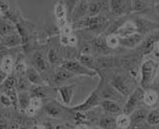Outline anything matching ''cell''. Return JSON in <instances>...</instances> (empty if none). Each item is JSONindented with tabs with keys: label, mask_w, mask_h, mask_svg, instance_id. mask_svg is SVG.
I'll use <instances>...</instances> for the list:
<instances>
[{
	"label": "cell",
	"mask_w": 159,
	"mask_h": 129,
	"mask_svg": "<svg viewBox=\"0 0 159 129\" xmlns=\"http://www.w3.org/2000/svg\"><path fill=\"white\" fill-rule=\"evenodd\" d=\"M146 122L151 126L159 125V108L154 109V110L149 112Z\"/></svg>",
	"instance_id": "cell-28"
},
{
	"label": "cell",
	"mask_w": 159,
	"mask_h": 129,
	"mask_svg": "<svg viewBox=\"0 0 159 129\" xmlns=\"http://www.w3.org/2000/svg\"></svg>",
	"instance_id": "cell-43"
},
{
	"label": "cell",
	"mask_w": 159,
	"mask_h": 129,
	"mask_svg": "<svg viewBox=\"0 0 159 129\" xmlns=\"http://www.w3.org/2000/svg\"><path fill=\"white\" fill-rule=\"evenodd\" d=\"M147 1H140V0H134L131 1V9L133 11H141L145 10L148 6Z\"/></svg>",
	"instance_id": "cell-32"
},
{
	"label": "cell",
	"mask_w": 159,
	"mask_h": 129,
	"mask_svg": "<svg viewBox=\"0 0 159 129\" xmlns=\"http://www.w3.org/2000/svg\"><path fill=\"white\" fill-rule=\"evenodd\" d=\"M76 90V85L71 84V85H62L57 87V91L59 93L60 97L62 98V103L65 105H70L71 102L73 95Z\"/></svg>",
	"instance_id": "cell-9"
},
{
	"label": "cell",
	"mask_w": 159,
	"mask_h": 129,
	"mask_svg": "<svg viewBox=\"0 0 159 129\" xmlns=\"http://www.w3.org/2000/svg\"><path fill=\"white\" fill-rule=\"evenodd\" d=\"M67 15H68V11L64 5V2H58L55 6V16L57 18V20H67Z\"/></svg>",
	"instance_id": "cell-24"
},
{
	"label": "cell",
	"mask_w": 159,
	"mask_h": 129,
	"mask_svg": "<svg viewBox=\"0 0 159 129\" xmlns=\"http://www.w3.org/2000/svg\"><path fill=\"white\" fill-rule=\"evenodd\" d=\"M98 127L102 129H115L117 127L116 118H113L112 115L103 116L98 120Z\"/></svg>",
	"instance_id": "cell-18"
},
{
	"label": "cell",
	"mask_w": 159,
	"mask_h": 129,
	"mask_svg": "<svg viewBox=\"0 0 159 129\" xmlns=\"http://www.w3.org/2000/svg\"><path fill=\"white\" fill-rule=\"evenodd\" d=\"M48 61L51 63H54V62L57 61V53L54 49H51L49 51V54H48Z\"/></svg>",
	"instance_id": "cell-37"
},
{
	"label": "cell",
	"mask_w": 159,
	"mask_h": 129,
	"mask_svg": "<svg viewBox=\"0 0 159 129\" xmlns=\"http://www.w3.org/2000/svg\"><path fill=\"white\" fill-rule=\"evenodd\" d=\"M92 45H93V50L98 54L107 55L110 53L111 50L107 44V38H105L104 36H98L95 38L92 42Z\"/></svg>",
	"instance_id": "cell-12"
},
{
	"label": "cell",
	"mask_w": 159,
	"mask_h": 129,
	"mask_svg": "<svg viewBox=\"0 0 159 129\" xmlns=\"http://www.w3.org/2000/svg\"><path fill=\"white\" fill-rule=\"evenodd\" d=\"M15 33H18V31H17L14 23L2 18L1 19V37L9 36Z\"/></svg>",
	"instance_id": "cell-15"
},
{
	"label": "cell",
	"mask_w": 159,
	"mask_h": 129,
	"mask_svg": "<svg viewBox=\"0 0 159 129\" xmlns=\"http://www.w3.org/2000/svg\"><path fill=\"white\" fill-rule=\"evenodd\" d=\"M105 1H92L89 2L88 5V11L87 15L88 17H97L98 15V13L104 9L105 7Z\"/></svg>",
	"instance_id": "cell-17"
},
{
	"label": "cell",
	"mask_w": 159,
	"mask_h": 129,
	"mask_svg": "<svg viewBox=\"0 0 159 129\" xmlns=\"http://www.w3.org/2000/svg\"><path fill=\"white\" fill-rule=\"evenodd\" d=\"M138 33V27L134 21L128 20L122 24L115 32V34L119 38H126V37L131 36Z\"/></svg>",
	"instance_id": "cell-7"
},
{
	"label": "cell",
	"mask_w": 159,
	"mask_h": 129,
	"mask_svg": "<svg viewBox=\"0 0 159 129\" xmlns=\"http://www.w3.org/2000/svg\"><path fill=\"white\" fill-rule=\"evenodd\" d=\"M44 110L51 117H57L59 114L61 113V107L59 105H57L56 104H47L44 106Z\"/></svg>",
	"instance_id": "cell-29"
},
{
	"label": "cell",
	"mask_w": 159,
	"mask_h": 129,
	"mask_svg": "<svg viewBox=\"0 0 159 129\" xmlns=\"http://www.w3.org/2000/svg\"><path fill=\"white\" fill-rule=\"evenodd\" d=\"M101 101H102V99L100 97V89L99 87H98L95 91H93V92L89 95V97L85 99V101L84 103L74 105L70 109H71L72 111L77 112V113H85L89 110L99 105Z\"/></svg>",
	"instance_id": "cell-4"
},
{
	"label": "cell",
	"mask_w": 159,
	"mask_h": 129,
	"mask_svg": "<svg viewBox=\"0 0 159 129\" xmlns=\"http://www.w3.org/2000/svg\"><path fill=\"white\" fill-rule=\"evenodd\" d=\"M110 84L123 97H129L135 90L130 78L124 75H115L110 81Z\"/></svg>",
	"instance_id": "cell-2"
},
{
	"label": "cell",
	"mask_w": 159,
	"mask_h": 129,
	"mask_svg": "<svg viewBox=\"0 0 159 129\" xmlns=\"http://www.w3.org/2000/svg\"><path fill=\"white\" fill-rule=\"evenodd\" d=\"M110 8L112 12L116 15H122L127 13L131 9V2L130 1H123V0H112L109 2Z\"/></svg>",
	"instance_id": "cell-8"
},
{
	"label": "cell",
	"mask_w": 159,
	"mask_h": 129,
	"mask_svg": "<svg viewBox=\"0 0 159 129\" xmlns=\"http://www.w3.org/2000/svg\"><path fill=\"white\" fill-rule=\"evenodd\" d=\"M99 106L103 109L104 112L113 115V114L123 113V108L120 106V105L112 100H102Z\"/></svg>",
	"instance_id": "cell-11"
},
{
	"label": "cell",
	"mask_w": 159,
	"mask_h": 129,
	"mask_svg": "<svg viewBox=\"0 0 159 129\" xmlns=\"http://www.w3.org/2000/svg\"><path fill=\"white\" fill-rule=\"evenodd\" d=\"M76 129H89L87 125L85 124H78Z\"/></svg>",
	"instance_id": "cell-39"
},
{
	"label": "cell",
	"mask_w": 159,
	"mask_h": 129,
	"mask_svg": "<svg viewBox=\"0 0 159 129\" xmlns=\"http://www.w3.org/2000/svg\"><path fill=\"white\" fill-rule=\"evenodd\" d=\"M0 99H1V104H2L3 105L6 106V107H9L11 105H12V102H11V98H9V96L6 95L5 93H2V94H1Z\"/></svg>",
	"instance_id": "cell-36"
},
{
	"label": "cell",
	"mask_w": 159,
	"mask_h": 129,
	"mask_svg": "<svg viewBox=\"0 0 159 129\" xmlns=\"http://www.w3.org/2000/svg\"><path fill=\"white\" fill-rule=\"evenodd\" d=\"M74 76H75L74 74H72L70 71H68L66 69L60 67V69H58L55 73L54 78H53V81H54V83H60L63 82V81H66L68 79L73 78Z\"/></svg>",
	"instance_id": "cell-20"
},
{
	"label": "cell",
	"mask_w": 159,
	"mask_h": 129,
	"mask_svg": "<svg viewBox=\"0 0 159 129\" xmlns=\"http://www.w3.org/2000/svg\"><path fill=\"white\" fill-rule=\"evenodd\" d=\"M34 64H35L36 68L40 70H45L47 69V62L45 56H43V54L41 52H37L34 56Z\"/></svg>",
	"instance_id": "cell-27"
},
{
	"label": "cell",
	"mask_w": 159,
	"mask_h": 129,
	"mask_svg": "<svg viewBox=\"0 0 159 129\" xmlns=\"http://www.w3.org/2000/svg\"><path fill=\"white\" fill-rule=\"evenodd\" d=\"M100 97L102 100H112L120 105L125 101V97L117 91L110 83L107 84L103 90H100Z\"/></svg>",
	"instance_id": "cell-6"
},
{
	"label": "cell",
	"mask_w": 159,
	"mask_h": 129,
	"mask_svg": "<svg viewBox=\"0 0 159 129\" xmlns=\"http://www.w3.org/2000/svg\"><path fill=\"white\" fill-rule=\"evenodd\" d=\"M158 83H159V77H158Z\"/></svg>",
	"instance_id": "cell-42"
},
{
	"label": "cell",
	"mask_w": 159,
	"mask_h": 129,
	"mask_svg": "<svg viewBox=\"0 0 159 129\" xmlns=\"http://www.w3.org/2000/svg\"><path fill=\"white\" fill-rule=\"evenodd\" d=\"M107 44L110 49H114L120 46V38L115 33L107 37Z\"/></svg>",
	"instance_id": "cell-33"
},
{
	"label": "cell",
	"mask_w": 159,
	"mask_h": 129,
	"mask_svg": "<svg viewBox=\"0 0 159 129\" xmlns=\"http://www.w3.org/2000/svg\"><path fill=\"white\" fill-rule=\"evenodd\" d=\"M31 98L29 93L27 91H20L18 93V105L20 110L26 112V109L28 108L30 105Z\"/></svg>",
	"instance_id": "cell-21"
},
{
	"label": "cell",
	"mask_w": 159,
	"mask_h": 129,
	"mask_svg": "<svg viewBox=\"0 0 159 129\" xmlns=\"http://www.w3.org/2000/svg\"><path fill=\"white\" fill-rule=\"evenodd\" d=\"M149 112L145 109H137L130 116L131 119V125L134 127H140L143 123L145 120H147V116H148Z\"/></svg>",
	"instance_id": "cell-13"
},
{
	"label": "cell",
	"mask_w": 159,
	"mask_h": 129,
	"mask_svg": "<svg viewBox=\"0 0 159 129\" xmlns=\"http://www.w3.org/2000/svg\"><path fill=\"white\" fill-rule=\"evenodd\" d=\"M79 62L83 63L84 65H85L86 67L92 69H94V67L96 65V62L90 55H82L79 58Z\"/></svg>",
	"instance_id": "cell-31"
},
{
	"label": "cell",
	"mask_w": 159,
	"mask_h": 129,
	"mask_svg": "<svg viewBox=\"0 0 159 129\" xmlns=\"http://www.w3.org/2000/svg\"><path fill=\"white\" fill-rule=\"evenodd\" d=\"M60 42L62 46H75L77 44V38L74 35H68V34H61Z\"/></svg>",
	"instance_id": "cell-30"
},
{
	"label": "cell",
	"mask_w": 159,
	"mask_h": 129,
	"mask_svg": "<svg viewBox=\"0 0 159 129\" xmlns=\"http://www.w3.org/2000/svg\"><path fill=\"white\" fill-rule=\"evenodd\" d=\"M26 78L27 81L29 83H31L34 85L36 86H41L44 84L43 79L41 77V75L37 71L35 68L34 67H28L27 68V71H26Z\"/></svg>",
	"instance_id": "cell-14"
},
{
	"label": "cell",
	"mask_w": 159,
	"mask_h": 129,
	"mask_svg": "<svg viewBox=\"0 0 159 129\" xmlns=\"http://www.w3.org/2000/svg\"><path fill=\"white\" fill-rule=\"evenodd\" d=\"M61 68L74 74L75 76H86L90 78H94L98 75L96 70L86 67L85 65L77 61L70 60V61L63 62L61 64Z\"/></svg>",
	"instance_id": "cell-3"
},
{
	"label": "cell",
	"mask_w": 159,
	"mask_h": 129,
	"mask_svg": "<svg viewBox=\"0 0 159 129\" xmlns=\"http://www.w3.org/2000/svg\"><path fill=\"white\" fill-rule=\"evenodd\" d=\"M159 69V62L154 59L143 62L140 68V87L143 91L150 90Z\"/></svg>",
	"instance_id": "cell-1"
},
{
	"label": "cell",
	"mask_w": 159,
	"mask_h": 129,
	"mask_svg": "<svg viewBox=\"0 0 159 129\" xmlns=\"http://www.w3.org/2000/svg\"><path fill=\"white\" fill-rule=\"evenodd\" d=\"M116 125L120 129H127L131 125L130 116L125 113L119 114L116 117Z\"/></svg>",
	"instance_id": "cell-25"
},
{
	"label": "cell",
	"mask_w": 159,
	"mask_h": 129,
	"mask_svg": "<svg viewBox=\"0 0 159 129\" xmlns=\"http://www.w3.org/2000/svg\"><path fill=\"white\" fill-rule=\"evenodd\" d=\"M32 129H47L44 126H42V125H35V126H34Z\"/></svg>",
	"instance_id": "cell-40"
},
{
	"label": "cell",
	"mask_w": 159,
	"mask_h": 129,
	"mask_svg": "<svg viewBox=\"0 0 159 129\" xmlns=\"http://www.w3.org/2000/svg\"><path fill=\"white\" fill-rule=\"evenodd\" d=\"M18 84V81L16 80V78L12 76H10L6 78L5 82L3 83H1L2 87L5 89V91L7 90H12V89H15V86Z\"/></svg>",
	"instance_id": "cell-34"
},
{
	"label": "cell",
	"mask_w": 159,
	"mask_h": 129,
	"mask_svg": "<svg viewBox=\"0 0 159 129\" xmlns=\"http://www.w3.org/2000/svg\"><path fill=\"white\" fill-rule=\"evenodd\" d=\"M143 42V34L137 33L131 36L126 37V38H120V46L125 47L128 48H134V47L140 45Z\"/></svg>",
	"instance_id": "cell-10"
},
{
	"label": "cell",
	"mask_w": 159,
	"mask_h": 129,
	"mask_svg": "<svg viewBox=\"0 0 159 129\" xmlns=\"http://www.w3.org/2000/svg\"><path fill=\"white\" fill-rule=\"evenodd\" d=\"M27 66L24 61H20L15 65V71L20 75H26V71H27Z\"/></svg>",
	"instance_id": "cell-35"
},
{
	"label": "cell",
	"mask_w": 159,
	"mask_h": 129,
	"mask_svg": "<svg viewBox=\"0 0 159 129\" xmlns=\"http://www.w3.org/2000/svg\"><path fill=\"white\" fill-rule=\"evenodd\" d=\"M41 98L38 97H32L31 102L28 106V108L26 109V113L29 116H34L37 113V111L41 107Z\"/></svg>",
	"instance_id": "cell-23"
},
{
	"label": "cell",
	"mask_w": 159,
	"mask_h": 129,
	"mask_svg": "<svg viewBox=\"0 0 159 129\" xmlns=\"http://www.w3.org/2000/svg\"><path fill=\"white\" fill-rule=\"evenodd\" d=\"M88 5H89V2H87V1H79L76 9L74 10L73 13H72L73 18L79 20L85 18L84 17L85 13H87L88 11Z\"/></svg>",
	"instance_id": "cell-19"
},
{
	"label": "cell",
	"mask_w": 159,
	"mask_h": 129,
	"mask_svg": "<svg viewBox=\"0 0 159 129\" xmlns=\"http://www.w3.org/2000/svg\"><path fill=\"white\" fill-rule=\"evenodd\" d=\"M1 43L3 46L6 47H13L20 46L22 44V37L19 33L12 34V35H9V36L2 37Z\"/></svg>",
	"instance_id": "cell-16"
},
{
	"label": "cell",
	"mask_w": 159,
	"mask_h": 129,
	"mask_svg": "<svg viewBox=\"0 0 159 129\" xmlns=\"http://www.w3.org/2000/svg\"><path fill=\"white\" fill-rule=\"evenodd\" d=\"M153 51L155 52V54L157 56H159V39L154 41V43H153Z\"/></svg>",
	"instance_id": "cell-38"
},
{
	"label": "cell",
	"mask_w": 159,
	"mask_h": 129,
	"mask_svg": "<svg viewBox=\"0 0 159 129\" xmlns=\"http://www.w3.org/2000/svg\"><path fill=\"white\" fill-rule=\"evenodd\" d=\"M144 91H143L141 87L135 88V90L128 97V100L125 103L123 107V113L131 115L135 110H137L140 102L143 101Z\"/></svg>",
	"instance_id": "cell-5"
},
{
	"label": "cell",
	"mask_w": 159,
	"mask_h": 129,
	"mask_svg": "<svg viewBox=\"0 0 159 129\" xmlns=\"http://www.w3.org/2000/svg\"><path fill=\"white\" fill-rule=\"evenodd\" d=\"M13 70V61L10 56H5L1 62V71L6 75H10Z\"/></svg>",
	"instance_id": "cell-26"
},
{
	"label": "cell",
	"mask_w": 159,
	"mask_h": 129,
	"mask_svg": "<svg viewBox=\"0 0 159 129\" xmlns=\"http://www.w3.org/2000/svg\"><path fill=\"white\" fill-rule=\"evenodd\" d=\"M157 99H158V95L153 90H148L144 91L143 102L146 105H149V106L154 105L157 102Z\"/></svg>",
	"instance_id": "cell-22"
},
{
	"label": "cell",
	"mask_w": 159,
	"mask_h": 129,
	"mask_svg": "<svg viewBox=\"0 0 159 129\" xmlns=\"http://www.w3.org/2000/svg\"><path fill=\"white\" fill-rule=\"evenodd\" d=\"M91 129H102V128H100V127H93V128H91Z\"/></svg>",
	"instance_id": "cell-41"
}]
</instances>
